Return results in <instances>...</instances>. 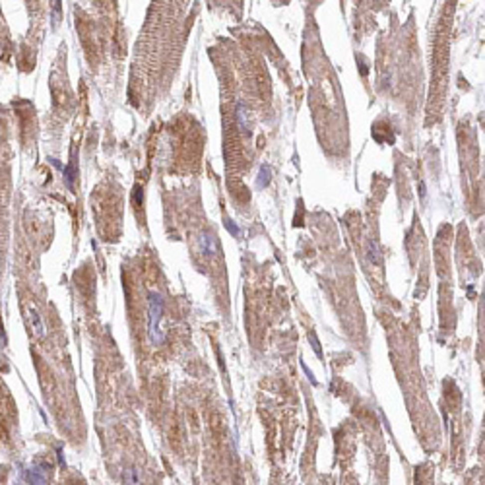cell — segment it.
Listing matches in <instances>:
<instances>
[{"label":"cell","mask_w":485,"mask_h":485,"mask_svg":"<svg viewBox=\"0 0 485 485\" xmlns=\"http://www.w3.org/2000/svg\"><path fill=\"white\" fill-rule=\"evenodd\" d=\"M25 319H27V324H29V328L33 330V334L37 338L45 336V328H43V323H41V317L37 315V311L33 307H25Z\"/></svg>","instance_id":"obj_3"},{"label":"cell","mask_w":485,"mask_h":485,"mask_svg":"<svg viewBox=\"0 0 485 485\" xmlns=\"http://www.w3.org/2000/svg\"><path fill=\"white\" fill-rule=\"evenodd\" d=\"M27 485H49V476L47 470L41 466H31L25 474Z\"/></svg>","instance_id":"obj_2"},{"label":"cell","mask_w":485,"mask_h":485,"mask_svg":"<svg viewBox=\"0 0 485 485\" xmlns=\"http://www.w3.org/2000/svg\"><path fill=\"white\" fill-rule=\"evenodd\" d=\"M198 247H200L202 254H208V256L216 254V252H217L216 237H214V235H210V233H202L200 237H198Z\"/></svg>","instance_id":"obj_4"},{"label":"cell","mask_w":485,"mask_h":485,"mask_svg":"<svg viewBox=\"0 0 485 485\" xmlns=\"http://www.w3.org/2000/svg\"><path fill=\"white\" fill-rule=\"evenodd\" d=\"M163 319V301L158 293L148 295V334L154 345L162 343L165 338V330L162 328Z\"/></svg>","instance_id":"obj_1"},{"label":"cell","mask_w":485,"mask_h":485,"mask_svg":"<svg viewBox=\"0 0 485 485\" xmlns=\"http://www.w3.org/2000/svg\"><path fill=\"white\" fill-rule=\"evenodd\" d=\"M126 480H128V484H130V485H140V480H138V476H136V472H134V470H130V472H128V478H126Z\"/></svg>","instance_id":"obj_5"}]
</instances>
